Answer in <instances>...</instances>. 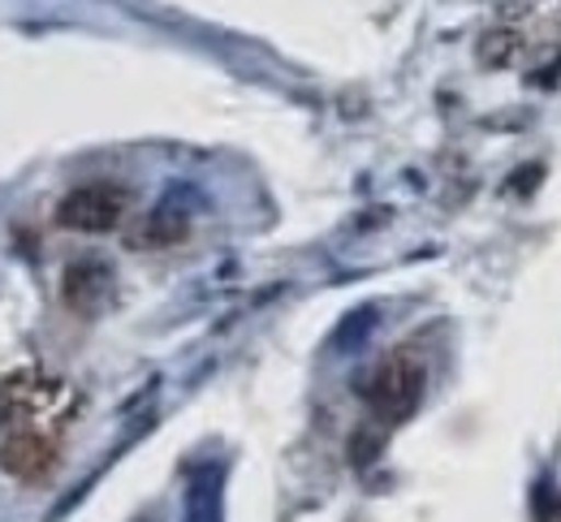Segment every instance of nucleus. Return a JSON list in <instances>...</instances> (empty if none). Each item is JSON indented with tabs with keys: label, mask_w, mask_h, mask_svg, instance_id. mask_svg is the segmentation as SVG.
<instances>
[{
	"label": "nucleus",
	"mask_w": 561,
	"mask_h": 522,
	"mask_svg": "<svg viewBox=\"0 0 561 522\" xmlns=\"http://www.w3.org/2000/svg\"><path fill=\"white\" fill-rule=\"evenodd\" d=\"M78 388L61 375L13 372L0 380V432H66L78 415Z\"/></svg>",
	"instance_id": "f257e3e1"
},
{
	"label": "nucleus",
	"mask_w": 561,
	"mask_h": 522,
	"mask_svg": "<svg viewBox=\"0 0 561 522\" xmlns=\"http://www.w3.org/2000/svg\"><path fill=\"white\" fill-rule=\"evenodd\" d=\"M220 510H225V484L220 471L208 466L186 488V522H220Z\"/></svg>",
	"instance_id": "0eeeda50"
},
{
	"label": "nucleus",
	"mask_w": 561,
	"mask_h": 522,
	"mask_svg": "<svg viewBox=\"0 0 561 522\" xmlns=\"http://www.w3.org/2000/svg\"><path fill=\"white\" fill-rule=\"evenodd\" d=\"M186 237H191V217L182 208H169V204H160L156 212H147L130 229V246L135 251H169V246H178Z\"/></svg>",
	"instance_id": "423d86ee"
},
{
	"label": "nucleus",
	"mask_w": 561,
	"mask_h": 522,
	"mask_svg": "<svg viewBox=\"0 0 561 522\" xmlns=\"http://www.w3.org/2000/svg\"><path fill=\"white\" fill-rule=\"evenodd\" d=\"M514 31H489L484 39H480V61L484 66H505L510 57H514Z\"/></svg>",
	"instance_id": "6e6552de"
},
{
	"label": "nucleus",
	"mask_w": 561,
	"mask_h": 522,
	"mask_svg": "<svg viewBox=\"0 0 561 522\" xmlns=\"http://www.w3.org/2000/svg\"><path fill=\"white\" fill-rule=\"evenodd\" d=\"M57 457H61L57 437H48V432H4V441H0V471L22 484L44 479L57 466Z\"/></svg>",
	"instance_id": "20e7f679"
},
{
	"label": "nucleus",
	"mask_w": 561,
	"mask_h": 522,
	"mask_svg": "<svg viewBox=\"0 0 561 522\" xmlns=\"http://www.w3.org/2000/svg\"><path fill=\"white\" fill-rule=\"evenodd\" d=\"M130 208V195L113 182H87L70 190L61 204H57V224L70 229V233H108L117 229L122 217Z\"/></svg>",
	"instance_id": "7ed1b4c3"
},
{
	"label": "nucleus",
	"mask_w": 561,
	"mask_h": 522,
	"mask_svg": "<svg viewBox=\"0 0 561 522\" xmlns=\"http://www.w3.org/2000/svg\"><path fill=\"white\" fill-rule=\"evenodd\" d=\"M113 294V268L104 259H73L61 277V299L78 315H95Z\"/></svg>",
	"instance_id": "39448f33"
},
{
	"label": "nucleus",
	"mask_w": 561,
	"mask_h": 522,
	"mask_svg": "<svg viewBox=\"0 0 561 522\" xmlns=\"http://www.w3.org/2000/svg\"><path fill=\"white\" fill-rule=\"evenodd\" d=\"M423 368L420 359L411 355H389L380 359L371 372L358 380V393L363 402L385 419V424H407L415 410H420V397H423Z\"/></svg>",
	"instance_id": "f03ea898"
}]
</instances>
